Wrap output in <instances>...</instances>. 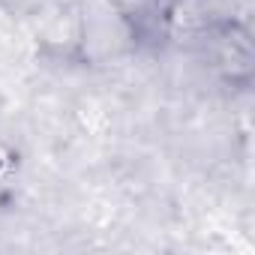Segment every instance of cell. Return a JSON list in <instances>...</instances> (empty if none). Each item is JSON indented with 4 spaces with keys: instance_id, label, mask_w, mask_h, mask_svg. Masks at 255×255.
<instances>
[{
    "instance_id": "obj_1",
    "label": "cell",
    "mask_w": 255,
    "mask_h": 255,
    "mask_svg": "<svg viewBox=\"0 0 255 255\" xmlns=\"http://www.w3.org/2000/svg\"><path fill=\"white\" fill-rule=\"evenodd\" d=\"M216 66L231 75V81H246L252 72V45L246 30L237 24H225L216 36Z\"/></svg>"
}]
</instances>
